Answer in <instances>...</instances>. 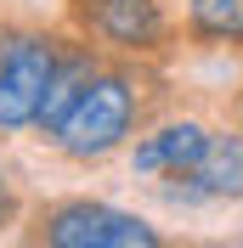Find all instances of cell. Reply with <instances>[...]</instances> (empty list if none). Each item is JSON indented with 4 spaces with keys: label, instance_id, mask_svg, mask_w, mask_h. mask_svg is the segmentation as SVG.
<instances>
[{
    "label": "cell",
    "instance_id": "cell-2",
    "mask_svg": "<svg viewBox=\"0 0 243 248\" xmlns=\"http://www.w3.org/2000/svg\"><path fill=\"white\" fill-rule=\"evenodd\" d=\"M57 46L40 40V34H12L0 40V130H23V124H40V102H46V85L57 74Z\"/></svg>",
    "mask_w": 243,
    "mask_h": 248
},
{
    "label": "cell",
    "instance_id": "cell-9",
    "mask_svg": "<svg viewBox=\"0 0 243 248\" xmlns=\"http://www.w3.org/2000/svg\"><path fill=\"white\" fill-rule=\"evenodd\" d=\"M6 209H12V203H6V181H0V220H6Z\"/></svg>",
    "mask_w": 243,
    "mask_h": 248
},
{
    "label": "cell",
    "instance_id": "cell-6",
    "mask_svg": "<svg viewBox=\"0 0 243 248\" xmlns=\"http://www.w3.org/2000/svg\"><path fill=\"white\" fill-rule=\"evenodd\" d=\"M192 186L209 198H243V136H209L204 158L192 164Z\"/></svg>",
    "mask_w": 243,
    "mask_h": 248
},
{
    "label": "cell",
    "instance_id": "cell-8",
    "mask_svg": "<svg viewBox=\"0 0 243 248\" xmlns=\"http://www.w3.org/2000/svg\"><path fill=\"white\" fill-rule=\"evenodd\" d=\"M187 12L204 40H243V0H192Z\"/></svg>",
    "mask_w": 243,
    "mask_h": 248
},
{
    "label": "cell",
    "instance_id": "cell-5",
    "mask_svg": "<svg viewBox=\"0 0 243 248\" xmlns=\"http://www.w3.org/2000/svg\"><path fill=\"white\" fill-rule=\"evenodd\" d=\"M204 147H209V130L192 124V119H181V124L153 130V136L136 147L130 164H136L141 175H192V164L204 158Z\"/></svg>",
    "mask_w": 243,
    "mask_h": 248
},
{
    "label": "cell",
    "instance_id": "cell-3",
    "mask_svg": "<svg viewBox=\"0 0 243 248\" xmlns=\"http://www.w3.org/2000/svg\"><path fill=\"white\" fill-rule=\"evenodd\" d=\"M46 243L57 248H153L158 232L147 220L107 209V203H62L46 215Z\"/></svg>",
    "mask_w": 243,
    "mask_h": 248
},
{
    "label": "cell",
    "instance_id": "cell-7",
    "mask_svg": "<svg viewBox=\"0 0 243 248\" xmlns=\"http://www.w3.org/2000/svg\"><path fill=\"white\" fill-rule=\"evenodd\" d=\"M85 79H91L85 57H74V62H57V74H51V85H46V102H40V124H46V130H57V119H62L68 108H74V96L85 91Z\"/></svg>",
    "mask_w": 243,
    "mask_h": 248
},
{
    "label": "cell",
    "instance_id": "cell-1",
    "mask_svg": "<svg viewBox=\"0 0 243 248\" xmlns=\"http://www.w3.org/2000/svg\"><path fill=\"white\" fill-rule=\"evenodd\" d=\"M130 124H136V91H130V79L91 74L85 91L74 96V108L57 119L51 136H57L62 153H74V158H102L130 136Z\"/></svg>",
    "mask_w": 243,
    "mask_h": 248
},
{
    "label": "cell",
    "instance_id": "cell-4",
    "mask_svg": "<svg viewBox=\"0 0 243 248\" xmlns=\"http://www.w3.org/2000/svg\"><path fill=\"white\" fill-rule=\"evenodd\" d=\"M79 17L85 29L107 46H124V51H147L164 40V12L158 0H79Z\"/></svg>",
    "mask_w": 243,
    "mask_h": 248
}]
</instances>
